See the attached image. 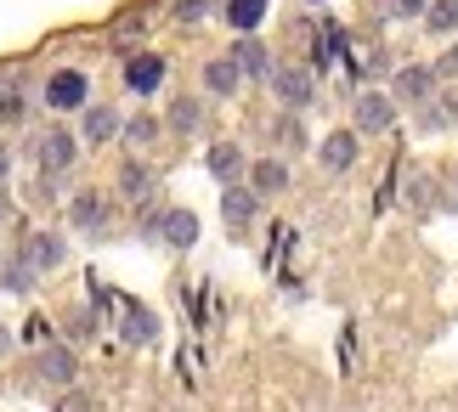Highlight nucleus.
<instances>
[{"instance_id": "34", "label": "nucleus", "mask_w": 458, "mask_h": 412, "mask_svg": "<svg viewBox=\"0 0 458 412\" xmlns=\"http://www.w3.org/2000/svg\"><path fill=\"white\" fill-rule=\"evenodd\" d=\"M447 114H453V119H458V97H453V102H447Z\"/></svg>"}, {"instance_id": "27", "label": "nucleus", "mask_w": 458, "mask_h": 412, "mask_svg": "<svg viewBox=\"0 0 458 412\" xmlns=\"http://www.w3.org/2000/svg\"><path fill=\"white\" fill-rule=\"evenodd\" d=\"M23 91H0V119H23Z\"/></svg>"}, {"instance_id": "9", "label": "nucleus", "mask_w": 458, "mask_h": 412, "mask_svg": "<svg viewBox=\"0 0 458 412\" xmlns=\"http://www.w3.org/2000/svg\"><path fill=\"white\" fill-rule=\"evenodd\" d=\"M34 373H40L46 384H74V379H80V362H74L68 350H46L40 362H34Z\"/></svg>"}, {"instance_id": "16", "label": "nucleus", "mask_w": 458, "mask_h": 412, "mask_svg": "<svg viewBox=\"0 0 458 412\" xmlns=\"http://www.w3.org/2000/svg\"><path fill=\"white\" fill-rule=\"evenodd\" d=\"M125 339H131V345H153V339H158V316L142 311V306H125Z\"/></svg>"}, {"instance_id": "30", "label": "nucleus", "mask_w": 458, "mask_h": 412, "mask_svg": "<svg viewBox=\"0 0 458 412\" xmlns=\"http://www.w3.org/2000/svg\"><path fill=\"white\" fill-rule=\"evenodd\" d=\"M430 0H391V17H419Z\"/></svg>"}, {"instance_id": "29", "label": "nucleus", "mask_w": 458, "mask_h": 412, "mask_svg": "<svg viewBox=\"0 0 458 412\" xmlns=\"http://www.w3.org/2000/svg\"><path fill=\"white\" fill-rule=\"evenodd\" d=\"M68 333H74V339H91L97 328H91V311H74V316H68Z\"/></svg>"}, {"instance_id": "35", "label": "nucleus", "mask_w": 458, "mask_h": 412, "mask_svg": "<svg viewBox=\"0 0 458 412\" xmlns=\"http://www.w3.org/2000/svg\"><path fill=\"white\" fill-rule=\"evenodd\" d=\"M0 175H6V153H0Z\"/></svg>"}, {"instance_id": "23", "label": "nucleus", "mask_w": 458, "mask_h": 412, "mask_svg": "<svg viewBox=\"0 0 458 412\" xmlns=\"http://www.w3.org/2000/svg\"><path fill=\"white\" fill-rule=\"evenodd\" d=\"M170 124H175L182 136H192V130L204 124V107H199V102H175V107H170Z\"/></svg>"}, {"instance_id": "4", "label": "nucleus", "mask_w": 458, "mask_h": 412, "mask_svg": "<svg viewBox=\"0 0 458 412\" xmlns=\"http://www.w3.org/2000/svg\"><path fill=\"white\" fill-rule=\"evenodd\" d=\"M391 124H396V102L385 97V91H362L357 97V130L379 136V130H391Z\"/></svg>"}, {"instance_id": "31", "label": "nucleus", "mask_w": 458, "mask_h": 412, "mask_svg": "<svg viewBox=\"0 0 458 412\" xmlns=\"http://www.w3.org/2000/svg\"><path fill=\"white\" fill-rule=\"evenodd\" d=\"M442 74H447V80H453V74H458V46H453V51H447V57H442V63H436V80H442Z\"/></svg>"}, {"instance_id": "15", "label": "nucleus", "mask_w": 458, "mask_h": 412, "mask_svg": "<svg viewBox=\"0 0 458 412\" xmlns=\"http://www.w3.org/2000/svg\"><path fill=\"white\" fill-rule=\"evenodd\" d=\"M34 272H40V265H34L29 255H17V260H6V272H0V289H6V294H29Z\"/></svg>"}, {"instance_id": "22", "label": "nucleus", "mask_w": 458, "mask_h": 412, "mask_svg": "<svg viewBox=\"0 0 458 412\" xmlns=\"http://www.w3.org/2000/svg\"><path fill=\"white\" fill-rule=\"evenodd\" d=\"M425 23H430V34H453L458 29V0H436V6H425Z\"/></svg>"}, {"instance_id": "32", "label": "nucleus", "mask_w": 458, "mask_h": 412, "mask_svg": "<svg viewBox=\"0 0 458 412\" xmlns=\"http://www.w3.org/2000/svg\"><path fill=\"white\" fill-rule=\"evenodd\" d=\"M277 136H284L289 147H301V141H306V136H301V124H294V119H284V130H277Z\"/></svg>"}, {"instance_id": "21", "label": "nucleus", "mask_w": 458, "mask_h": 412, "mask_svg": "<svg viewBox=\"0 0 458 412\" xmlns=\"http://www.w3.org/2000/svg\"><path fill=\"white\" fill-rule=\"evenodd\" d=\"M119 187H125V198H148V192H153V170L148 164H125V170H119Z\"/></svg>"}, {"instance_id": "5", "label": "nucleus", "mask_w": 458, "mask_h": 412, "mask_svg": "<svg viewBox=\"0 0 458 412\" xmlns=\"http://www.w3.org/2000/svg\"><path fill=\"white\" fill-rule=\"evenodd\" d=\"M74 158H80V141L68 136V130H46V136H40V170H46V175H63Z\"/></svg>"}, {"instance_id": "28", "label": "nucleus", "mask_w": 458, "mask_h": 412, "mask_svg": "<svg viewBox=\"0 0 458 412\" xmlns=\"http://www.w3.org/2000/svg\"><path fill=\"white\" fill-rule=\"evenodd\" d=\"M23 339H29V345H46V339H51V322L46 316H29L23 322Z\"/></svg>"}, {"instance_id": "12", "label": "nucleus", "mask_w": 458, "mask_h": 412, "mask_svg": "<svg viewBox=\"0 0 458 412\" xmlns=\"http://www.w3.org/2000/svg\"><path fill=\"white\" fill-rule=\"evenodd\" d=\"M238 80H243L238 57H216V63L204 68V85H209V91H216V97H233V91H238Z\"/></svg>"}, {"instance_id": "2", "label": "nucleus", "mask_w": 458, "mask_h": 412, "mask_svg": "<svg viewBox=\"0 0 458 412\" xmlns=\"http://www.w3.org/2000/svg\"><path fill=\"white\" fill-rule=\"evenodd\" d=\"M165 74H170V63L158 57V51H136V57L125 63V85L136 97H153L158 85H165Z\"/></svg>"}, {"instance_id": "11", "label": "nucleus", "mask_w": 458, "mask_h": 412, "mask_svg": "<svg viewBox=\"0 0 458 412\" xmlns=\"http://www.w3.org/2000/svg\"><path fill=\"white\" fill-rule=\"evenodd\" d=\"M68 214H74V226H80V231H108V209H102L97 192H80V198L68 204Z\"/></svg>"}, {"instance_id": "24", "label": "nucleus", "mask_w": 458, "mask_h": 412, "mask_svg": "<svg viewBox=\"0 0 458 412\" xmlns=\"http://www.w3.org/2000/svg\"><path fill=\"white\" fill-rule=\"evenodd\" d=\"M125 136H131V147H148V141L158 136V119H153V114H142V119H131V124H125Z\"/></svg>"}, {"instance_id": "20", "label": "nucleus", "mask_w": 458, "mask_h": 412, "mask_svg": "<svg viewBox=\"0 0 458 412\" xmlns=\"http://www.w3.org/2000/svg\"><path fill=\"white\" fill-rule=\"evenodd\" d=\"M284 187H289V164L260 158V164H255V192H284Z\"/></svg>"}, {"instance_id": "17", "label": "nucleus", "mask_w": 458, "mask_h": 412, "mask_svg": "<svg viewBox=\"0 0 458 412\" xmlns=\"http://www.w3.org/2000/svg\"><path fill=\"white\" fill-rule=\"evenodd\" d=\"M29 260L40 265V272H51V265H63V238H57V231H34V243H29Z\"/></svg>"}, {"instance_id": "7", "label": "nucleus", "mask_w": 458, "mask_h": 412, "mask_svg": "<svg viewBox=\"0 0 458 412\" xmlns=\"http://www.w3.org/2000/svg\"><path fill=\"white\" fill-rule=\"evenodd\" d=\"M233 57H238V68H243L250 80H272V51L260 46L255 34H243V40L233 46Z\"/></svg>"}, {"instance_id": "13", "label": "nucleus", "mask_w": 458, "mask_h": 412, "mask_svg": "<svg viewBox=\"0 0 458 412\" xmlns=\"http://www.w3.org/2000/svg\"><path fill=\"white\" fill-rule=\"evenodd\" d=\"M226 23H233L238 34H255L260 23H267V0H226Z\"/></svg>"}, {"instance_id": "36", "label": "nucleus", "mask_w": 458, "mask_h": 412, "mask_svg": "<svg viewBox=\"0 0 458 412\" xmlns=\"http://www.w3.org/2000/svg\"><path fill=\"white\" fill-rule=\"evenodd\" d=\"M0 91H6V80H0Z\"/></svg>"}, {"instance_id": "33", "label": "nucleus", "mask_w": 458, "mask_h": 412, "mask_svg": "<svg viewBox=\"0 0 458 412\" xmlns=\"http://www.w3.org/2000/svg\"><path fill=\"white\" fill-rule=\"evenodd\" d=\"M6 350H12V333H6V328H0V356H6Z\"/></svg>"}, {"instance_id": "10", "label": "nucleus", "mask_w": 458, "mask_h": 412, "mask_svg": "<svg viewBox=\"0 0 458 412\" xmlns=\"http://www.w3.org/2000/svg\"><path fill=\"white\" fill-rule=\"evenodd\" d=\"M436 91V68H402L396 74V97L402 102H430Z\"/></svg>"}, {"instance_id": "25", "label": "nucleus", "mask_w": 458, "mask_h": 412, "mask_svg": "<svg viewBox=\"0 0 458 412\" xmlns=\"http://www.w3.org/2000/svg\"><path fill=\"white\" fill-rule=\"evenodd\" d=\"M430 192H436L430 175H413V181H408V204H413V209H430Z\"/></svg>"}, {"instance_id": "37", "label": "nucleus", "mask_w": 458, "mask_h": 412, "mask_svg": "<svg viewBox=\"0 0 458 412\" xmlns=\"http://www.w3.org/2000/svg\"><path fill=\"white\" fill-rule=\"evenodd\" d=\"M0 209H6V198H0Z\"/></svg>"}, {"instance_id": "3", "label": "nucleus", "mask_w": 458, "mask_h": 412, "mask_svg": "<svg viewBox=\"0 0 458 412\" xmlns=\"http://www.w3.org/2000/svg\"><path fill=\"white\" fill-rule=\"evenodd\" d=\"M272 91L284 97V107H311V97H317V80L306 74V68H272Z\"/></svg>"}, {"instance_id": "18", "label": "nucleus", "mask_w": 458, "mask_h": 412, "mask_svg": "<svg viewBox=\"0 0 458 412\" xmlns=\"http://www.w3.org/2000/svg\"><path fill=\"white\" fill-rule=\"evenodd\" d=\"M238 170H243V147H233V141L209 147V175H216V181H233Z\"/></svg>"}, {"instance_id": "14", "label": "nucleus", "mask_w": 458, "mask_h": 412, "mask_svg": "<svg viewBox=\"0 0 458 412\" xmlns=\"http://www.w3.org/2000/svg\"><path fill=\"white\" fill-rule=\"evenodd\" d=\"M255 209H260V198H255V192H243V187H226L221 214H226L233 226H250V221H255Z\"/></svg>"}, {"instance_id": "26", "label": "nucleus", "mask_w": 458, "mask_h": 412, "mask_svg": "<svg viewBox=\"0 0 458 412\" xmlns=\"http://www.w3.org/2000/svg\"><path fill=\"white\" fill-rule=\"evenodd\" d=\"M209 6H216V0H175V17H182V23H199Z\"/></svg>"}, {"instance_id": "1", "label": "nucleus", "mask_w": 458, "mask_h": 412, "mask_svg": "<svg viewBox=\"0 0 458 412\" xmlns=\"http://www.w3.org/2000/svg\"><path fill=\"white\" fill-rule=\"evenodd\" d=\"M85 97H91V80H85L80 68H57V74L46 80V107H57V114L85 107Z\"/></svg>"}, {"instance_id": "19", "label": "nucleus", "mask_w": 458, "mask_h": 412, "mask_svg": "<svg viewBox=\"0 0 458 412\" xmlns=\"http://www.w3.org/2000/svg\"><path fill=\"white\" fill-rule=\"evenodd\" d=\"M119 136V114L114 107H91L85 114V141H114Z\"/></svg>"}, {"instance_id": "6", "label": "nucleus", "mask_w": 458, "mask_h": 412, "mask_svg": "<svg viewBox=\"0 0 458 412\" xmlns=\"http://www.w3.org/2000/svg\"><path fill=\"white\" fill-rule=\"evenodd\" d=\"M158 238H165L170 248H192V243H199V214H192V209H170L165 221H158Z\"/></svg>"}, {"instance_id": "8", "label": "nucleus", "mask_w": 458, "mask_h": 412, "mask_svg": "<svg viewBox=\"0 0 458 412\" xmlns=\"http://www.w3.org/2000/svg\"><path fill=\"white\" fill-rule=\"evenodd\" d=\"M317 158H323V170H351V164H357V136L334 130L323 147H317Z\"/></svg>"}]
</instances>
